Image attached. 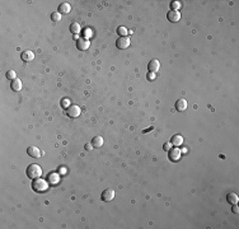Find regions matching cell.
Returning a JSON list of instances; mask_svg holds the SVG:
<instances>
[{
  "mask_svg": "<svg viewBox=\"0 0 239 229\" xmlns=\"http://www.w3.org/2000/svg\"><path fill=\"white\" fill-rule=\"evenodd\" d=\"M32 188H33L36 192H45V191H47V188H49V182H47L46 179L38 177V178L33 179Z\"/></svg>",
  "mask_w": 239,
  "mask_h": 229,
  "instance_id": "6da1fadb",
  "label": "cell"
},
{
  "mask_svg": "<svg viewBox=\"0 0 239 229\" xmlns=\"http://www.w3.org/2000/svg\"><path fill=\"white\" fill-rule=\"evenodd\" d=\"M26 173H27L28 178L36 179V178H38V177L42 176V168L38 164H31V165L27 167Z\"/></svg>",
  "mask_w": 239,
  "mask_h": 229,
  "instance_id": "7a4b0ae2",
  "label": "cell"
},
{
  "mask_svg": "<svg viewBox=\"0 0 239 229\" xmlns=\"http://www.w3.org/2000/svg\"><path fill=\"white\" fill-rule=\"evenodd\" d=\"M66 113H67V116H69V117H71V118H75V117H79V115L81 113V110H80V107H79V106L71 104V106L67 108Z\"/></svg>",
  "mask_w": 239,
  "mask_h": 229,
  "instance_id": "3957f363",
  "label": "cell"
},
{
  "mask_svg": "<svg viewBox=\"0 0 239 229\" xmlns=\"http://www.w3.org/2000/svg\"><path fill=\"white\" fill-rule=\"evenodd\" d=\"M116 46L120 50H126L130 46V38L128 37H118V40L116 42Z\"/></svg>",
  "mask_w": 239,
  "mask_h": 229,
  "instance_id": "277c9868",
  "label": "cell"
},
{
  "mask_svg": "<svg viewBox=\"0 0 239 229\" xmlns=\"http://www.w3.org/2000/svg\"><path fill=\"white\" fill-rule=\"evenodd\" d=\"M113 197H115V191H113L112 188H107V190H104V191L102 192V195H101V199H102L103 201H106V202H108V201L113 200Z\"/></svg>",
  "mask_w": 239,
  "mask_h": 229,
  "instance_id": "5b68a950",
  "label": "cell"
},
{
  "mask_svg": "<svg viewBox=\"0 0 239 229\" xmlns=\"http://www.w3.org/2000/svg\"><path fill=\"white\" fill-rule=\"evenodd\" d=\"M181 155H182V152H181V149L177 148V147L169 150V159L172 162H177L179 158H181Z\"/></svg>",
  "mask_w": 239,
  "mask_h": 229,
  "instance_id": "8992f818",
  "label": "cell"
},
{
  "mask_svg": "<svg viewBox=\"0 0 239 229\" xmlns=\"http://www.w3.org/2000/svg\"><path fill=\"white\" fill-rule=\"evenodd\" d=\"M167 19L172 23H176L181 19V13H179L178 10H169V13L167 14Z\"/></svg>",
  "mask_w": 239,
  "mask_h": 229,
  "instance_id": "52a82bcc",
  "label": "cell"
},
{
  "mask_svg": "<svg viewBox=\"0 0 239 229\" xmlns=\"http://www.w3.org/2000/svg\"><path fill=\"white\" fill-rule=\"evenodd\" d=\"M89 46H90V42H89V40H85V38H80V40L76 42V49L80 50V51L88 50Z\"/></svg>",
  "mask_w": 239,
  "mask_h": 229,
  "instance_id": "ba28073f",
  "label": "cell"
},
{
  "mask_svg": "<svg viewBox=\"0 0 239 229\" xmlns=\"http://www.w3.org/2000/svg\"><path fill=\"white\" fill-rule=\"evenodd\" d=\"M27 154H28L29 156H32V158H40V156H41V150H40L37 147L31 145V147L27 149Z\"/></svg>",
  "mask_w": 239,
  "mask_h": 229,
  "instance_id": "9c48e42d",
  "label": "cell"
},
{
  "mask_svg": "<svg viewBox=\"0 0 239 229\" xmlns=\"http://www.w3.org/2000/svg\"><path fill=\"white\" fill-rule=\"evenodd\" d=\"M159 68H160V63L158 61V60H151V61L149 63V65H148L149 73H157V71L159 70Z\"/></svg>",
  "mask_w": 239,
  "mask_h": 229,
  "instance_id": "30bf717a",
  "label": "cell"
},
{
  "mask_svg": "<svg viewBox=\"0 0 239 229\" xmlns=\"http://www.w3.org/2000/svg\"><path fill=\"white\" fill-rule=\"evenodd\" d=\"M171 144L172 145H174V147H181L182 144H183V138H182V135H179V134H176V135H173L172 136V139H171Z\"/></svg>",
  "mask_w": 239,
  "mask_h": 229,
  "instance_id": "8fae6325",
  "label": "cell"
},
{
  "mask_svg": "<svg viewBox=\"0 0 239 229\" xmlns=\"http://www.w3.org/2000/svg\"><path fill=\"white\" fill-rule=\"evenodd\" d=\"M20 59H22L24 63L32 61V60L34 59V54H33L32 51H23V52L20 54Z\"/></svg>",
  "mask_w": 239,
  "mask_h": 229,
  "instance_id": "7c38bea8",
  "label": "cell"
},
{
  "mask_svg": "<svg viewBox=\"0 0 239 229\" xmlns=\"http://www.w3.org/2000/svg\"><path fill=\"white\" fill-rule=\"evenodd\" d=\"M187 108V101L185 99V98H181V99H178L177 102H176V110L177 111H179V112H182V111H185Z\"/></svg>",
  "mask_w": 239,
  "mask_h": 229,
  "instance_id": "4fadbf2b",
  "label": "cell"
},
{
  "mask_svg": "<svg viewBox=\"0 0 239 229\" xmlns=\"http://www.w3.org/2000/svg\"><path fill=\"white\" fill-rule=\"evenodd\" d=\"M70 10H71V7H70V4L69 3H61L59 5V13L60 14H67V13H70Z\"/></svg>",
  "mask_w": 239,
  "mask_h": 229,
  "instance_id": "5bb4252c",
  "label": "cell"
},
{
  "mask_svg": "<svg viewBox=\"0 0 239 229\" xmlns=\"http://www.w3.org/2000/svg\"><path fill=\"white\" fill-rule=\"evenodd\" d=\"M10 88L11 90H14V92H19L22 89V81L20 79H14V80H11V84H10Z\"/></svg>",
  "mask_w": 239,
  "mask_h": 229,
  "instance_id": "9a60e30c",
  "label": "cell"
},
{
  "mask_svg": "<svg viewBox=\"0 0 239 229\" xmlns=\"http://www.w3.org/2000/svg\"><path fill=\"white\" fill-rule=\"evenodd\" d=\"M103 143H104V140L102 136H94L90 144L93 145V148H101L103 145Z\"/></svg>",
  "mask_w": 239,
  "mask_h": 229,
  "instance_id": "2e32d148",
  "label": "cell"
},
{
  "mask_svg": "<svg viewBox=\"0 0 239 229\" xmlns=\"http://www.w3.org/2000/svg\"><path fill=\"white\" fill-rule=\"evenodd\" d=\"M226 200H228V202L230 205H235L239 200V196L237 194H234V192H230V194H228V196H226Z\"/></svg>",
  "mask_w": 239,
  "mask_h": 229,
  "instance_id": "e0dca14e",
  "label": "cell"
},
{
  "mask_svg": "<svg viewBox=\"0 0 239 229\" xmlns=\"http://www.w3.org/2000/svg\"><path fill=\"white\" fill-rule=\"evenodd\" d=\"M60 181V173H51L49 174V183L50 185H56Z\"/></svg>",
  "mask_w": 239,
  "mask_h": 229,
  "instance_id": "ac0fdd59",
  "label": "cell"
},
{
  "mask_svg": "<svg viewBox=\"0 0 239 229\" xmlns=\"http://www.w3.org/2000/svg\"><path fill=\"white\" fill-rule=\"evenodd\" d=\"M70 31H71V33H74V34H79V33H80V26H79V23H71Z\"/></svg>",
  "mask_w": 239,
  "mask_h": 229,
  "instance_id": "d6986e66",
  "label": "cell"
},
{
  "mask_svg": "<svg viewBox=\"0 0 239 229\" xmlns=\"http://www.w3.org/2000/svg\"><path fill=\"white\" fill-rule=\"evenodd\" d=\"M117 33H118L120 37H127L128 31H127L125 27H118V28H117Z\"/></svg>",
  "mask_w": 239,
  "mask_h": 229,
  "instance_id": "ffe728a7",
  "label": "cell"
},
{
  "mask_svg": "<svg viewBox=\"0 0 239 229\" xmlns=\"http://www.w3.org/2000/svg\"><path fill=\"white\" fill-rule=\"evenodd\" d=\"M60 19H61V14H60L59 11H54V13H51V20L52 22H59Z\"/></svg>",
  "mask_w": 239,
  "mask_h": 229,
  "instance_id": "44dd1931",
  "label": "cell"
},
{
  "mask_svg": "<svg viewBox=\"0 0 239 229\" xmlns=\"http://www.w3.org/2000/svg\"><path fill=\"white\" fill-rule=\"evenodd\" d=\"M5 75H7L8 79H11V80L17 79V74H15V71H14V70H8Z\"/></svg>",
  "mask_w": 239,
  "mask_h": 229,
  "instance_id": "7402d4cb",
  "label": "cell"
},
{
  "mask_svg": "<svg viewBox=\"0 0 239 229\" xmlns=\"http://www.w3.org/2000/svg\"><path fill=\"white\" fill-rule=\"evenodd\" d=\"M171 8H172V10H177L178 8H181V3L177 2V0H174V2L171 3Z\"/></svg>",
  "mask_w": 239,
  "mask_h": 229,
  "instance_id": "603a6c76",
  "label": "cell"
},
{
  "mask_svg": "<svg viewBox=\"0 0 239 229\" xmlns=\"http://www.w3.org/2000/svg\"><path fill=\"white\" fill-rule=\"evenodd\" d=\"M163 149H164L165 152H169V150L172 149V144H171V141H167V143H164Z\"/></svg>",
  "mask_w": 239,
  "mask_h": 229,
  "instance_id": "cb8c5ba5",
  "label": "cell"
},
{
  "mask_svg": "<svg viewBox=\"0 0 239 229\" xmlns=\"http://www.w3.org/2000/svg\"><path fill=\"white\" fill-rule=\"evenodd\" d=\"M92 36H93V33H92V29L87 28V29L84 31V37H85V40H87L88 37H92Z\"/></svg>",
  "mask_w": 239,
  "mask_h": 229,
  "instance_id": "d4e9b609",
  "label": "cell"
},
{
  "mask_svg": "<svg viewBox=\"0 0 239 229\" xmlns=\"http://www.w3.org/2000/svg\"><path fill=\"white\" fill-rule=\"evenodd\" d=\"M69 104H70V101H69V99H63V101H61V106H63L64 108H69V107H70Z\"/></svg>",
  "mask_w": 239,
  "mask_h": 229,
  "instance_id": "484cf974",
  "label": "cell"
},
{
  "mask_svg": "<svg viewBox=\"0 0 239 229\" xmlns=\"http://www.w3.org/2000/svg\"><path fill=\"white\" fill-rule=\"evenodd\" d=\"M232 210H233V213H234V214H238V213H239V209H238V206H237V204H235V205H233Z\"/></svg>",
  "mask_w": 239,
  "mask_h": 229,
  "instance_id": "4316f807",
  "label": "cell"
},
{
  "mask_svg": "<svg viewBox=\"0 0 239 229\" xmlns=\"http://www.w3.org/2000/svg\"><path fill=\"white\" fill-rule=\"evenodd\" d=\"M155 79V75H154V73H149V75H148V80H154Z\"/></svg>",
  "mask_w": 239,
  "mask_h": 229,
  "instance_id": "83f0119b",
  "label": "cell"
},
{
  "mask_svg": "<svg viewBox=\"0 0 239 229\" xmlns=\"http://www.w3.org/2000/svg\"><path fill=\"white\" fill-rule=\"evenodd\" d=\"M92 149H93L92 144H85V150H92Z\"/></svg>",
  "mask_w": 239,
  "mask_h": 229,
  "instance_id": "f1b7e54d",
  "label": "cell"
},
{
  "mask_svg": "<svg viewBox=\"0 0 239 229\" xmlns=\"http://www.w3.org/2000/svg\"><path fill=\"white\" fill-rule=\"evenodd\" d=\"M60 173H65V168H61V170H60Z\"/></svg>",
  "mask_w": 239,
  "mask_h": 229,
  "instance_id": "f546056e",
  "label": "cell"
}]
</instances>
